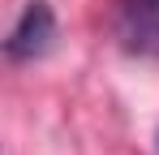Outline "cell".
I'll use <instances>...</instances> for the list:
<instances>
[{
  "label": "cell",
  "instance_id": "cell-2",
  "mask_svg": "<svg viewBox=\"0 0 159 155\" xmlns=\"http://www.w3.org/2000/svg\"><path fill=\"white\" fill-rule=\"evenodd\" d=\"M116 39L129 56H159V0H120Z\"/></svg>",
  "mask_w": 159,
  "mask_h": 155
},
{
  "label": "cell",
  "instance_id": "cell-3",
  "mask_svg": "<svg viewBox=\"0 0 159 155\" xmlns=\"http://www.w3.org/2000/svg\"><path fill=\"white\" fill-rule=\"evenodd\" d=\"M155 151H159V147H155Z\"/></svg>",
  "mask_w": 159,
  "mask_h": 155
},
{
  "label": "cell",
  "instance_id": "cell-1",
  "mask_svg": "<svg viewBox=\"0 0 159 155\" xmlns=\"http://www.w3.org/2000/svg\"><path fill=\"white\" fill-rule=\"evenodd\" d=\"M56 43V9L48 0H26L17 22L9 26V39H4V56L13 65H30L39 56H48Z\"/></svg>",
  "mask_w": 159,
  "mask_h": 155
}]
</instances>
